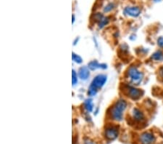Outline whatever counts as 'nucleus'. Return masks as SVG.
Here are the masks:
<instances>
[{"label":"nucleus","instance_id":"1","mask_svg":"<svg viewBox=\"0 0 163 144\" xmlns=\"http://www.w3.org/2000/svg\"><path fill=\"white\" fill-rule=\"evenodd\" d=\"M128 103L125 100L118 99L110 107L107 112L109 117L115 122H121L123 120V114L127 109Z\"/></svg>","mask_w":163,"mask_h":144},{"label":"nucleus","instance_id":"2","mask_svg":"<svg viewBox=\"0 0 163 144\" xmlns=\"http://www.w3.org/2000/svg\"><path fill=\"white\" fill-rule=\"evenodd\" d=\"M126 77L134 86L139 85L144 79V74L136 66H132L128 68L126 72Z\"/></svg>","mask_w":163,"mask_h":144},{"label":"nucleus","instance_id":"3","mask_svg":"<svg viewBox=\"0 0 163 144\" xmlns=\"http://www.w3.org/2000/svg\"><path fill=\"white\" fill-rule=\"evenodd\" d=\"M124 92L130 99L138 100L144 95V91L136 88L134 85H126L124 87Z\"/></svg>","mask_w":163,"mask_h":144},{"label":"nucleus","instance_id":"4","mask_svg":"<svg viewBox=\"0 0 163 144\" xmlns=\"http://www.w3.org/2000/svg\"><path fill=\"white\" fill-rule=\"evenodd\" d=\"M119 130L118 127L115 125H110L105 128L104 136L107 140L114 141L118 137Z\"/></svg>","mask_w":163,"mask_h":144},{"label":"nucleus","instance_id":"5","mask_svg":"<svg viewBox=\"0 0 163 144\" xmlns=\"http://www.w3.org/2000/svg\"><path fill=\"white\" fill-rule=\"evenodd\" d=\"M107 77L104 74H99L96 76L91 82L90 87L96 89V90H99L102 88L106 83Z\"/></svg>","mask_w":163,"mask_h":144},{"label":"nucleus","instance_id":"6","mask_svg":"<svg viewBox=\"0 0 163 144\" xmlns=\"http://www.w3.org/2000/svg\"><path fill=\"white\" fill-rule=\"evenodd\" d=\"M139 140L141 144H155L156 137L151 132H144L140 135Z\"/></svg>","mask_w":163,"mask_h":144},{"label":"nucleus","instance_id":"7","mask_svg":"<svg viewBox=\"0 0 163 144\" xmlns=\"http://www.w3.org/2000/svg\"><path fill=\"white\" fill-rule=\"evenodd\" d=\"M123 13L132 18H137L141 15V9L138 6H128L124 9Z\"/></svg>","mask_w":163,"mask_h":144},{"label":"nucleus","instance_id":"8","mask_svg":"<svg viewBox=\"0 0 163 144\" xmlns=\"http://www.w3.org/2000/svg\"><path fill=\"white\" fill-rule=\"evenodd\" d=\"M131 116L133 120L136 122H143L144 121H145V115L144 112L136 107L132 109Z\"/></svg>","mask_w":163,"mask_h":144},{"label":"nucleus","instance_id":"9","mask_svg":"<svg viewBox=\"0 0 163 144\" xmlns=\"http://www.w3.org/2000/svg\"><path fill=\"white\" fill-rule=\"evenodd\" d=\"M79 77L80 79L84 80V81L89 79V77H90V71H89L88 66H82L79 68Z\"/></svg>","mask_w":163,"mask_h":144},{"label":"nucleus","instance_id":"10","mask_svg":"<svg viewBox=\"0 0 163 144\" xmlns=\"http://www.w3.org/2000/svg\"><path fill=\"white\" fill-rule=\"evenodd\" d=\"M151 59L154 61L161 62L163 61V51L162 50H157L151 56Z\"/></svg>","mask_w":163,"mask_h":144},{"label":"nucleus","instance_id":"11","mask_svg":"<svg viewBox=\"0 0 163 144\" xmlns=\"http://www.w3.org/2000/svg\"><path fill=\"white\" fill-rule=\"evenodd\" d=\"M84 106L85 110L87 112H91L94 109V105H93V101L91 98H88V99L85 100L84 102Z\"/></svg>","mask_w":163,"mask_h":144},{"label":"nucleus","instance_id":"12","mask_svg":"<svg viewBox=\"0 0 163 144\" xmlns=\"http://www.w3.org/2000/svg\"><path fill=\"white\" fill-rule=\"evenodd\" d=\"M110 22V18L108 17H105L104 16L102 19H101L98 23V28L102 29L104 28V26H106Z\"/></svg>","mask_w":163,"mask_h":144},{"label":"nucleus","instance_id":"13","mask_svg":"<svg viewBox=\"0 0 163 144\" xmlns=\"http://www.w3.org/2000/svg\"><path fill=\"white\" fill-rule=\"evenodd\" d=\"M88 68L91 71H95L97 68H99V63L96 61H92L88 63Z\"/></svg>","mask_w":163,"mask_h":144},{"label":"nucleus","instance_id":"14","mask_svg":"<svg viewBox=\"0 0 163 144\" xmlns=\"http://www.w3.org/2000/svg\"><path fill=\"white\" fill-rule=\"evenodd\" d=\"M72 59L75 63H76L78 64H81L83 62V59L81 57L79 56V55L75 54V52H73L72 53Z\"/></svg>","mask_w":163,"mask_h":144},{"label":"nucleus","instance_id":"15","mask_svg":"<svg viewBox=\"0 0 163 144\" xmlns=\"http://www.w3.org/2000/svg\"><path fill=\"white\" fill-rule=\"evenodd\" d=\"M115 5L113 2H110V3L107 4L104 8V13H108L110 12H111V11L115 8Z\"/></svg>","mask_w":163,"mask_h":144},{"label":"nucleus","instance_id":"16","mask_svg":"<svg viewBox=\"0 0 163 144\" xmlns=\"http://www.w3.org/2000/svg\"><path fill=\"white\" fill-rule=\"evenodd\" d=\"M78 75L77 73L75 72V71L74 69H73L72 71V84L73 86H75V84L78 83Z\"/></svg>","mask_w":163,"mask_h":144},{"label":"nucleus","instance_id":"17","mask_svg":"<svg viewBox=\"0 0 163 144\" xmlns=\"http://www.w3.org/2000/svg\"><path fill=\"white\" fill-rule=\"evenodd\" d=\"M103 17H104V15H103L102 13H95V14L94 15V20L99 23V20L102 19Z\"/></svg>","mask_w":163,"mask_h":144},{"label":"nucleus","instance_id":"18","mask_svg":"<svg viewBox=\"0 0 163 144\" xmlns=\"http://www.w3.org/2000/svg\"><path fill=\"white\" fill-rule=\"evenodd\" d=\"M98 90H96V89L91 88V87L89 86V90H88V95L89 96H95L96 95V93H97Z\"/></svg>","mask_w":163,"mask_h":144},{"label":"nucleus","instance_id":"19","mask_svg":"<svg viewBox=\"0 0 163 144\" xmlns=\"http://www.w3.org/2000/svg\"><path fill=\"white\" fill-rule=\"evenodd\" d=\"M157 45L160 48H163V36H160L157 40Z\"/></svg>","mask_w":163,"mask_h":144},{"label":"nucleus","instance_id":"20","mask_svg":"<svg viewBox=\"0 0 163 144\" xmlns=\"http://www.w3.org/2000/svg\"><path fill=\"white\" fill-rule=\"evenodd\" d=\"M120 49L122 50L123 52H128V49H129V47H128V46L126 44H123L122 45H121Z\"/></svg>","mask_w":163,"mask_h":144},{"label":"nucleus","instance_id":"21","mask_svg":"<svg viewBox=\"0 0 163 144\" xmlns=\"http://www.w3.org/2000/svg\"><path fill=\"white\" fill-rule=\"evenodd\" d=\"M99 68L101 69H107V65L105 63H99Z\"/></svg>","mask_w":163,"mask_h":144},{"label":"nucleus","instance_id":"22","mask_svg":"<svg viewBox=\"0 0 163 144\" xmlns=\"http://www.w3.org/2000/svg\"><path fill=\"white\" fill-rule=\"evenodd\" d=\"M84 144H96V143L92 141L89 140V139H86V140H85Z\"/></svg>","mask_w":163,"mask_h":144},{"label":"nucleus","instance_id":"23","mask_svg":"<svg viewBox=\"0 0 163 144\" xmlns=\"http://www.w3.org/2000/svg\"><path fill=\"white\" fill-rule=\"evenodd\" d=\"M159 74H160V77H161L162 78H163V66H162V68H160V70H159Z\"/></svg>","mask_w":163,"mask_h":144},{"label":"nucleus","instance_id":"24","mask_svg":"<svg viewBox=\"0 0 163 144\" xmlns=\"http://www.w3.org/2000/svg\"><path fill=\"white\" fill-rule=\"evenodd\" d=\"M130 40H132V41H134V40H136V35H135V34H133V35L130 36Z\"/></svg>","mask_w":163,"mask_h":144},{"label":"nucleus","instance_id":"25","mask_svg":"<svg viewBox=\"0 0 163 144\" xmlns=\"http://www.w3.org/2000/svg\"><path fill=\"white\" fill-rule=\"evenodd\" d=\"M72 17H73V20H72V23H73V24H74V22H75V15H72Z\"/></svg>","mask_w":163,"mask_h":144},{"label":"nucleus","instance_id":"26","mask_svg":"<svg viewBox=\"0 0 163 144\" xmlns=\"http://www.w3.org/2000/svg\"><path fill=\"white\" fill-rule=\"evenodd\" d=\"M153 1L155 2H161L162 0H153Z\"/></svg>","mask_w":163,"mask_h":144}]
</instances>
